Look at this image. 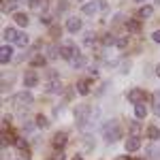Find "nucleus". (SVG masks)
<instances>
[{
	"mask_svg": "<svg viewBox=\"0 0 160 160\" xmlns=\"http://www.w3.org/2000/svg\"><path fill=\"white\" fill-rule=\"evenodd\" d=\"M30 64H32V66H45V64H47V58H45L43 53H37V56L30 60Z\"/></svg>",
	"mask_w": 160,
	"mask_h": 160,
	"instance_id": "20",
	"label": "nucleus"
},
{
	"mask_svg": "<svg viewBox=\"0 0 160 160\" xmlns=\"http://www.w3.org/2000/svg\"><path fill=\"white\" fill-rule=\"evenodd\" d=\"M13 58V49H11V45H2L0 47V62L2 64H7V62Z\"/></svg>",
	"mask_w": 160,
	"mask_h": 160,
	"instance_id": "12",
	"label": "nucleus"
},
{
	"mask_svg": "<svg viewBox=\"0 0 160 160\" xmlns=\"http://www.w3.org/2000/svg\"><path fill=\"white\" fill-rule=\"evenodd\" d=\"M66 30L73 32V34H77V32L81 30V19H79V17H68V22H66Z\"/></svg>",
	"mask_w": 160,
	"mask_h": 160,
	"instance_id": "8",
	"label": "nucleus"
},
{
	"mask_svg": "<svg viewBox=\"0 0 160 160\" xmlns=\"http://www.w3.org/2000/svg\"><path fill=\"white\" fill-rule=\"evenodd\" d=\"M154 113L160 118V90L154 92Z\"/></svg>",
	"mask_w": 160,
	"mask_h": 160,
	"instance_id": "24",
	"label": "nucleus"
},
{
	"mask_svg": "<svg viewBox=\"0 0 160 160\" xmlns=\"http://www.w3.org/2000/svg\"><path fill=\"white\" fill-rule=\"evenodd\" d=\"M156 75H158V77H160V64H158V66H156Z\"/></svg>",
	"mask_w": 160,
	"mask_h": 160,
	"instance_id": "36",
	"label": "nucleus"
},
{
	"mask_svg": "<svg viewBox=\"0 0 160 160\" xmlns=\"http://www.w3.org/2000/svg\"><path fill=\"white\" fill-rule=\"evenodd\" d=\"M60 53H62V56H64V58H66L68 62H71L73 58H77V56H79V49H77L75 45H64Z\"/></svg>",
	"mask_w": 160,
	"mask_h": 160,
	"instance_id": "6",
	"label": "nucleus"
},
{
	"mask_svg": "<svg viewBox=\"0 0 160 160\" xmlns=\"http://www.w3.org/2000/svg\"><path fill=\"white\" fill-rule=\"evenodd\" d=\"M73 160H83V158H81V156H75V158Z\"/></svg>",
	"mask_w": 160,
	"mask_h": 160,
	"instance_id": "38",
	"label": "nucleus"
},
{
	"mask_svg": "<svg viewBox=\"0 0 160 160\" xmlns=\"http://www.w3.org/2000/svg\"><path fill=\"white\" fill-rule=\"evenodd\" d=\"M66 7H68V2H66V0H60V2H58V15L66 11Z\"/></svg>",
	"mask_w": 160,
	"mask_h": 160,
	"instance_id": "30",
	"label": "nucleus"
},
{
	"mask_svg": "<svg viewBox=\"0 0 160 160\" xmlns=\"http://www.w3.org/2000/svg\"><path fill=\"white\" fill-rule=\"evenodd\" d=\"M118 160H128V156H120V158H118Z\"/></svg>",
	"mask_w": 160,
	"mask_h": 160,
	"instance_id": "37",
	"label": "nucleus"
},
{
	"mask_svg": "<svg viewBox=\"0 0 160 160\" xmlns=\"http://www.w3.org/2000/svg\"><path fill=\"white\" fill-rule=\"evenodd\" d=\"M88 115H90V105H79L75 109V120H77V124H81V126L88 122Z\"/></svg>",
	"mask_w": 160,
	"mask_h": 160,
	"instance_id": "4",
	"label": "nucleus"
},
{
	"mask_svg": "<svg viewBox=\"0 0 160 160\" xmlns=\"http://www.w3.org/2000/svg\"><path fill=\"white\" fill-rule=\"evenodd\" d=\"M15 148L22 149V152H26V149H28V143H26V139H22V137H19V139H15Z\"/></svg>",
	"mask_w": 160,
	"mask_h": 160,
	"instance_id": "26",
	"label": "nucleus"
},
{
	"mask_svg": "<svg viewBox=\"0 0 160 160\" xmlns=\"http://www.w3.org/2000/svg\"><path fill=\"white\" fill-rule=\"evenodd\" d=\"M152 13H154V9H152L149 4H145V7H141V9L137 11V17H139V19H148V17H152Z\"/></svg>",
	"mask_w": 160,
	"mask_h": 160,
	"instance_id": "14",
	"label": "nucleus"
},
{
	"mask_svg": "<svg viewBox=\"0 0 160 160\" xmlns=\"http://www.w3.org/2000/svg\"><path fill=\"white\" fill-rule=\"evenodd\" d=\"M148 156L149 158H160V148H148Z\"/></svg>",
	"mask_w": 160,
	"mask_h": 160,
	"instance_id": "27",
	"label": "nucleus"
},
{
	"mask_svg": "<svg viewBox=\"0 0 160 160\" xmlns=\"http://www.w3.org/2000/svg\"><path fill=\"white\" fill-rule=\"evenodd\" d=\"M126 28H128L130 32H141V22H139V19H128V22H126Z\"/></svg>",
	"mask_w": 160,
	"mask_h": 160,
	"instance_id": "19",
	"label": "nucleus"
},
{
	"mask_svg": "<svg viewBox=\"0 0 160 160\" xmlns=\"http://www.w3.org/2000/svg\"><path fill=\"white\" fill-rule=\"evenodd\" d=\"M37 126L38 128H47V126H49V120H47L45 115H37Z\"/></svg>",
	"mask_w": 160,
	"mask_h": 160,
	"instance_id": "25",
	"label": "nucleus"
},
{
	"mask_svg": "<svg viewBox=\"0 0 160 160\" xmlns=\"http://www.w3.org/2000/svg\"><path fill=\"white\" fill-rule=\"evenodd\" d=\"M126 43H128V41H126V38H118V41H115V47H118V49H122V47H126Z\"/></svg>",
	"mask_w": 160,
	"mask_h": 160,
	"instance_id": "32",
	"label": "nucleus"
},
{
	"mask_svg": "<svg viewBox=\"0 0 160 160\" xmlns=\"http://www.w3.org/2000/svg\"><path fill=\"white\" fill-rule=\"evenodd\" d=\"M139 148H141V139H139V137H128V141H126V152H137Z\"/></svg>",
	"mask_w": 160,
	"mask_h": 160,
	"instance_id": "13",
	"label": "nucleus"
},
{
	"mask_svg": "<svg viewBox=\"0 0 160 160\" xmlns=\"http://www.w3.org/2000/svg\"><path fill=\"white\" fill-rule=\"evenodd\" d=\"M152 38H154V43H160V30H156V32L152 34Z\"/></svg>",
	"mask_w": 160,
	"mask_h": 160,
	"instance_id": "34",
	"label": "nucleus"
},
{
	"mask_svg": "<svg viewBox=\"0 0 160 160\" xmlns=\"http://www.w3.org/2000/svg\"><path fill=\"white\" fill-rule=\"evenodd\" d=\"M41 22H43V24H49V22H51V15H49V13H43V15H41Z\"/></svg>",
	"mask_w": 160,
	"mask_h": 160,
	"instance_id": "33",
	"label": "nucleus"
},
{
	"mask_svg": "<svg viewBox=\"0 0 160 160\" xmlns=\"http://www.w3.org/2000/svg\"><path fill=\"white\" fill-rule=\"evenodd\" d=\"M120 126H118V122L115 120H111V122L105 124V128H102V137H105V141L107 143H115L118 139H120Z\"/></svg>",
	"mask_w": 160,
	"mask_h": 160,
	"instance_id": "1",
	"label": "nucleus"
},
{
	"mask_svg": "<svg viewBox=\"0 0 160 160\" xmlns=\"http://www.w3.org/2000/svg\"><path fill=\"white\" fill-rule=\"evenodd\" d=\"M98 9H100L98 2H86V4L81 7V13H83V15H96Z\"/></svg>",
	"mask_w": 160,
	"mask_h": 160,
	"instance_id": "10",
	"label": "nucleus"
},
{
	"mask_svg": "<svg viewBox=\"0 0 160 160\" xmlns=\"http://www.w3.org/2000/svg\"><path fill=\"white\" fill-rule=\"evenodd\" d=\"M94 32H90V34H86V38H83V45H88V47H92V43H94Z\"/></svg>",
	"mask_w": 160,
	"mask_h": 160,
	"instance_id": "28",
	"label": "nucleus"
},
{
	"mask_svg": "<svg viewBox=\"0 0 160 160\" xmlns=\"http://www.w3.org/2000/svg\"><path fill=\"white\" fill-rule=\"evenodd\" d=\"M145 115H148V107H145L143 102H141V105H135V118L137 120H143Z\"/></svg>",
	"mask_w": 160,
	"mask_h": 160,
	"instance_id": "17",
	"label": "nucleus"
},
{
	"mask_svg": "<svg viewBox=\"0 0 160 160\" xmlns=\"http://www.w3.org/2000/svg\"><path fill=\"white\" fill-rule=\"evenodd\" d=\"M86 64H88V60H86V56H81V53L71 60V66H73V68H83Z\"/></svg>",
	"mask_w": 160,
	"mask_h": 160,
	"instance_id": "16",
	"label": "nucleus"
},
{
	"mask_svg": "<svg viewBox=\"0 0 160 160\" xmlns=\"http://www.w3.org/2000/svg\"><path fill=\"white\" fill-rule=\"evenodd\" d=\"M145 98H148V94H145L143 90H139V88H135V90L128 92V100H130L132 105H141Z\"/></svg>",
	"mask_w": 160,
	"mask_h": 160,
	"instance_id": "5",
	"label": "nucleus"
},
{
	"mask_svg": "<svg viewBox=\"0 0 160 160\" xmlns=\"http://www.w3.org/2000/svg\"><path fill=\"white\" fill-rule=\"evenodd\" d=\"M56 56H58V47H53V45H51L49 49H47V58H56Z\"/></svg>",
	"mask_w": 160,
	"mask_h": 160,
	"instance_id": "31",
	"label": "nucleus"
},
{
	"mask_svg": "<svg viewBox=\"0 0 160 160\" xmlns=\"http://www.w3.org/2000/svg\"><path fill=\"white\" fill-rule=\"evenodd\" d=\"M156 2H158V4H160V0H156Z\"/></svg>",
	"mask_w": 160,
	"mask_h": 160,
	"instance_id": "40",
	"label": "nucleus"
},
{
	"mask_svg": "<svg viewBox=\"0 0 160 160\" xmlns=\"http://www.w3.org/2000/svg\"><path fill=\"white\" fill-rule=\"evenodd\" d=\"M26 2H28L30 7H38V0H26Z\"/></svg>",
	"mask_w": 160,
	"mask_h": 160,
	"instance_id": "35",
	"label": "nucleus"
},
{
	"mask_svg": "<svg viewBox=\"0 0 160 160\" xmlns=\"http://www.w3.org/2000/svg\"><path fill=\"white\" fill-rule=\"evenodd\" d=\"M66 143H68L66 132H56V135H53V148H56V149H62Z\"/></svg>",
	"mask_w": 160,
	"mask_h": 160,
	"instance_id": "9",
	"label": "nucleus"
},
{
	"mask_svg": "<svg viewBox=\"0 0 160 160\" xmlns=\"http://www.w3.org/2000/svg\"><path fill=\"white\" fill-rule=\"evenodd\" d=\"M51 160H64V152H62V149H56V152L51 154Z\"/></svg>",
	"mask_w": 160,
	"mask_h": 160,
	"instance_id": "29",
	"label": "nucleus"
},
{
	"mask_svg": "<svg viewBox=\"0 0 160 160\" xmlns=\"http://www.w3.org/2000/svg\"><path fill=\"white\" fill-rule=\"evenodd\" d=\"M24 86H26V88H34V86H38V75L34 73V71H28V73L24 75Z\"/></svg>",
	"mask_w": 160,
	"mask_h": 160,
	"instance_id": "7",
	"label": "nucleus"
},
{
	"mask_svg": "<svg viewBox=\"0 0 160 160\" xmlns=\"http://www.w3.org/2000/svg\"><path fill=\"white\" fill-rule=\"evenodd\" d=\"M77 92H79V94H83V96H86L88 92H90V81H88V79H81V81H77Z\"/></svg>",
	"mask_w": 160,
	"mask_h": 160,
	"instance_id": "15",
	"label": "nucleus"
},
{
	"mask_svg": "<svg viewBox=\"0 0 160 160\" xmlns=\"http://www.w3.org/2000/svg\"><path fill=\"white\" fill-rule=\"evenodd\" d=\"M13 102H15L17 107H30V105L34 102V96H32L30 92H26V90H24V92H19V94L13 96Z\"/></svg>",
	"mask_w": 160,
	"mask_h": 160,
	"instance_id": "3",
	"label": "nucleus"
},
{
	"mask_svg": "<svg viewBox=\"0 0 160 160\" xmlns=\"http://www.w3.org/2000/svg\"><path fill=\"white\" fill-rule=\"evenodd\" d=\"M102 60L107 62V66H115L120 62V49L115 47H105L102 49Z\"/></svg>",
	"mask_w": 160,
	"mask_h": 160,
	"instance_id": "2",
	"label": "nucleus"
},
{
	"mask_svg": "<svg viewBox=\"0 0 160 160\" xmlns=\"http://www.w3.org/2000/svg\"><path fill=\"white\" fill-rule=\"evenodd\" d=\"M137 2H143V0H137Z\"/></svg>",
	"mask_w": 160,
	"mask_h": 160,
	"instance_id": "39",
	"label": "nucleus"
},
{
	"mask_svg": "<svg viewBox=\"0 0 160 160\" xmlns=\"http://www.w3.org/2000/svg\"><path fill=\"white\" fill-rule=\"evenodd\" d=\"M17 7V0H2V11L7 13V11H13Z\"/></svg>",
	"mask_w": 160,
	"mask_h": 160,
	"instance_id": "23",
	"label": "nucleus"
},
{
	"mask_svg": "<svg viewBox=\"0 0 160 160\" xmlns=\"http://www.w3.org/2000/svg\"><path fill=\"white\" fill-rule=\"evenodd\" d=\"M13 17H15V24L17 26H22V28L28 26V15H26V13H15Z\"/></svg>",
	"mask_w": 160,
	"mask_h": 160,
	"instance_id": "18",
	"label": "nucleus"
},
{
	"mask_svg": "<svg viewBox=\"0 0 160 160\" xmlns=\"http://www.w3.org/2000/svg\"><path fill=\"white\" fill-rule=\"evenodd\" d=\"M148 139H152V141H158L160 139V130L156 126H148Z\"/></svg>",
	"mask_w": 160,
	"mask_h": 160,
	"instance_id": "21",
	"label": "nucleus"
},
{
	"mask_svg": "<svg viewBox=\"0 0 160 160\" xmlns=\"http://www.w3.org/2000/svg\"><path fill=\"white\" fill-rule=\"evenodd\" d=\"M15 43H17L19 47H26V45L30 43V38H28V34H26V32H19V34H17V41H15Z\"/></svg>",
	"mask_w": 160,
	"mask_h": 160,
	"instance_id": "22",
	"label": "nucleus"
},
{
	"mask_svg": "<svg viewBox=\"0 0 160 160\" xmlns=\"http://www.w3.org/2000/svg\"><path fill=\"white\" fill-rule=\"evenodd\" d=\"M17 30L15 28H4L2 30V38H4V43H13V41H17Z\"/></svg>",
	"mask_w": 160,
	"mask_h": 160,
	"instance_id": "11",
	"label": "nucleus"
}]
</instances>
